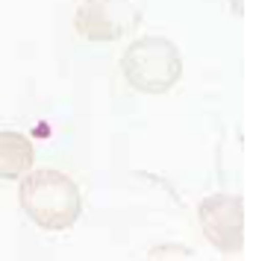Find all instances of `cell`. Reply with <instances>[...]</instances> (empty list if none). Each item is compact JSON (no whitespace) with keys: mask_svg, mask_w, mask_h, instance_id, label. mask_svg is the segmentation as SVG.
<instances>
[{"mask_svg":"<svg viewBox=\"0 0 253 261\" xmlns=\"http://www.w3.org/2000/svg\"><path fill=\"white\" fill-rule=\"evenodd\" d=\"M18 200L27 217L48 232H65L77 223L83 197L71 176L62 170H33L21 176Z\"/></svg>","mask_w":253,"mask_h":261,"instance_id":"cell-1","label":"cell"},{"mask_svg":"<svg viewBox=\"0 0 253 261\" xmlns=\"http://www.w3.org/2000/svg\"><path fill=\"white\" fill-rule=\"evenodd\" d=\"M121 71L130 88L142 94H165L182 76V56L177 44L159 36L135 38L121 56Z\"/></svg>","mask_w":253,"mask_h":261,"instance_id":"cell-2","label":"cell"},{"mask_svg":"<svg viewBox=\"0 0 253 261\" xmlns=\"http://www.w3.org/2000/svg\"><path fill=\"white\" fill-rule=\"evenodd\" d=\"M142 24V3L139 0H83L77 9V33L85 41H118Z\"/></svg>","mask_w":253,"mask_h":261,"instance_id":"cell-3","label":"cell"},{"mask_svg":"<svg viewBox=\"0 0 253 261\" xmlns=\"http://www.w3.org/2000/svg\"><path fill=\"white\" fill-rule=\"evenodd\" d=\"M200 226L206 238L215 244L221 252L236 255L241 252V229H244V212H241L239 197L227 194H212L200 202Z\"/></svg>","mask_w":253,"mask_h":261,"instance_id":"cell-4","label":"cell"},{"mask_svg":"<svg viewBox=\"0 0 253 261\" xmlns=\"http://www.w3.org/2000/svg\"><path fill=\"white\" fill-rule=\"evenodd\" d=\"M33 162H36V153H33V144L27 135L12 129L0 132V179L27 176Z\"/></svg>","mask_w":253,"mask_h":261,"instance_id":"cell-5","label":"cell"}]
</instances>
